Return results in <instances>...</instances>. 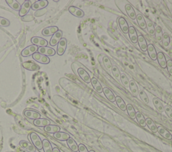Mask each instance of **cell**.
Here are the masks:
<instances>
[{
  "instance_id": "43",
  "label": "cell",
  "mask_w": 172,
  "mask_h": 152,
  "mask_svg": "<svg viewBox=\"0 0 172 152\" xmlns=\"http://www.w3.org/2000/svg\"><path fill=\"white\" fill-rule=\"evenodd\" d=\"M112 72L113 74V76H114L115 79H117V80L120 79V72L119 71L118 67L116 65L112 66Z\"/></svg>"
},
{
  "instance_id": "44",
  "label": "cell",
  "mask_w": 172,
  "mask_h": 152,
  "mask_svg": "<svg viewBox=\"0 0 172 152\" xmlns=\"http://www.w3.org/2000/svg\"><path fill=\"white\" fill-rule=\"evenodd\" d=\"M120 80H121L122 83L123 84V85L126 88L129 87V80L128 79L127 76H126L124 73L120 74Z\"/></svg>"
},
{
  "instance_id": "6",
  "label": "cell",
  "mask_w": 172,
  "mask_h": 152,
  "mask_svg": "<svg viewBox=\"0 0 172 152\" xmlns=\"http://www.w3.org/2000/svg\"><path fill=\"white\" fill-rule=\"evenodd\" d=\"M20 146L22 149L29 152H36V147L34 146V145L28 141L22 140L20 142Z\"/></svg>"
},
{
  "instance_id": "23",
  "label": "cell",
  "mask_w": 172,
  "mask_h": 152,
  "mask_svg": "<svg viewBox=\"0 0 172 152\" xmlns=\"http://www.w3.org/2000/svg\"><path fill=\"white\" fill-rule=\"evenodd\" d=\"M103 92L105 95V96L106 97V98L109 100L110 102H114L116 101V97L114 95V93H112V91L108 89V87H104L103 88Z\"/></svg>"
},
{
  "instance_id": "2",
  "label": "cell",
  "mask_w": 172,
  "mask_h": 152,
  "mask_svg": "<svg viewBox=\"0 0 172 152\" xmlns=\"http://www.w3.org/2000/svg\"><path fill=\"white\" fill-rule=\"evenodd\" d=\"M38 48V46L32 44L24 48L22 51L21 54H22V56H24V57H28V56H32L34 53L37 52Z\"/></svg>"
},
{
  "instance_id": "32",
  "label": "cell",
  "mask_w": 172,
  "mask_h": 152,
  "mask_svg": "<svg viewBox=\"0 0 172 152\" xmlns=\"http://www.w3.org/2000/svg\"><path fill=\"white\" fill-rule=\"evenodd\" d=\"M145 22H146V28L147 30V32H148V33L150 35H151V36L155 35V28H154L153 23L150 20H145Z\"/></svg>"
},
{
  "instance_id": "27",
  "label": "cell",
  "mask_w": 172,
  "mask_h": 152,
  "mask_svg": "<svg viewBox=\"0 0 172 152\" xmlns=\"http://www.w3.org/2000/svg\"><path fill=\"white\" fill-rule=\"evenodd\" d=\"M129 87L132 95L135 97L139 95V89L137 85H136V82L134 80L131 79V80H129Z\"/></svg>"
},
{
  "instance_id": "10",
  "label": "cell",
  "mask_w": 172,
  "mask_h": 152,
  "mask_svg": "<svg viewBox=\"0 0 172 152\" xmlns=\"http://www.w3.org/2000/svg\"><path fill=\"white\" fill-rule=\"evenodd\" d=\"M48 2L47 0H40V1L36 2L32 5L31 9L33 10H41L46 8L48 6Z\"/></svg>"
},
{
  "instance_id": "3",
  "label": "cell",
  "mask_w": 172,
  "mask_h": 152,
  "mask_svg": "<svg viewBox=\"0 0 172 152\" xmlns=\"http://www.w3.org/2000/svg\"><path fill=\"white\" fill-rule=\"evenodd\" d=\"M31 42L33 44V45L36 46L38 48L39 47H46L48 45V42L45 39L40 38V37H37L34 36L31 39Z\"/></svg>"
},
{
  "instance_id": "31",
  "label": "cell",
  "mask_w": 172,
  "mask_h": 152,
  "mask_svg": "<svg viewBox=\"0 0 172 152\" xmlns=\"http://www.w3.org/2000/svg\"><path fill=\"white\" fill-rule=\"evenodd\" d=\"M145 123H146V125L148 126V127L152 132L153 133L157 132V127L151 119L147 117V119H145Z\"/></svg>"
},
{
  "instance_id": "1",
  "label": "cell",
  "mask_w": 172,
  "mask_h": 152,
  "mask_svg": "<svg viewBox=\"0 0 172 152\" xmlns=\"http://www.w3.org/2000/svg\"><path fill=\"white\" fill-rule=\"evenodd\" d=\"M30 138L32 141V143L36 147V149L41 150L43 149V141L40 138L38 134L35 132H32L30 134Z\"/></svg>"
},
{
  "instance_id": "13",
  "label": "cell",
  "mask_w": 172,
  "mask_h": 152,
  "mask_svg": "<svg viewBox=\"0 0 172 152\" xmlns=\"http://www.w3.org/2000/svg\"><path fill=\"white\" fill-rule=\"evenodd\" d=\"M128 34L129 35L130 39H131V40L132 41V43H134V44L137 43L138 35H137V33H136V31L135 27L129 26Z\"/></svg>"
},
{
  "instance_id": "17",
  "label": "cell",
  "mask_w": 172,
  "mask_h": 152,
  "mask_svg": "<svg viewBox=\"0 0 172 152\" xmlns=\"http://www.w3.org/2000/svg\"><path fill=\"white\" fill-rule=\"evenodd\" d=\"M22 66L24 69L30 71H37L40 69L39 66L32 62H24L22 63Z\"/></svg>"
},
{
  "instance_id": "4",
  "label": "cell",
  "mask_w": 172,
  "mask_h": 152,
  "mask_svg": "<svg viewBox=\"0 0 172 152\" xmlns=\"http://www.w3.org/2000/svg\"><path fill=\"white\" fill-rule=\"evenodd\" d=\"M32 58L38 62L43 64V65H47V64L50 62V59H49L48 56L41 54L38 52L34 53V54L32 55Z\"/></svg>"
},
{
  "instance_id": "34",
  "label": "cell",
  "mask_w": 172,
  "mask_h": 152,
  "mask_svg": "<svg viewBox=\"0 0 172 152\" xmlns=\"http://www.w3.org/2000/svg\"><path fill=\"white\" fill-rule=\"evenodd\" d=\"M136 20H137V22L139 24V26H140V28H141L143 30H145L146 28V22L142 14H141V13L137 14Z\"/></svg>"
},
{
  "instance_id": "21",
  "label": "cell",
  "mask_w": 172,
  "mask_h": 152,
  "mask_svg": "<svg viewBox=\"0 0 172 152\" xmlns=\"http://www.w3.org/2000/svg\"><path fill=\"white\" fill-rule=\"evenodd\" d=\"M33 123L34 125L38 126V127H46L47 125H51V121L48 119H38L34 120Z\"/></svg>"
},
{
  "instance_id": "45",
  "label": "cell",
  "mask_w": 172,
  "mask_h": 152,
  "mask_svg": "<svg viewBox=\"0 0 172 152\" xmlns=\"http://www.w3.org/2000/svg\"><path fill=\"white\" fill-rule=\"evenodd\" d=\"M10 25V22L5 17H0V26L8 27Z\"/></svg>"
},
{
  "instance_id": "5",
  "label": "cell",
  "mask_w": 172,
  "mask_h": 152,
  "mask_svg": "<svg viewBox=\"0 0 172 152\" xmlns=\"http://www.w3.org/2000/svg\"><path fill=\"white\" fill-rule=\"evenodd\" d=\"M32 5V3L30 1H25L23 3V5L21 6V9L19 11V15L21 17H24L26 16V14L29 12L30 9H31V7Z\"/></svg>"
},
{
  "instance_id": "15",
  "label": "cell",
  "mask_w": 172,
  "mask_h": 152,
  "mask_svg": "<svg viewBox=\"0 0 172 152\" xmlns=\"http://www.w3.org/2000/svg\"><path fill=\"white\" fill-rule=\"evenodd\" d=\"M59 30V28L57 26H51L44 28L42 32V34L44 36H49L54 35Z\"/></svg>"
},
{
  "instance_id": "19",
  "label": "cell",
  "mask_w": 172,
  "mask_h": 152,
  "mask_svg": "<svg viewBox=\"0 0 172 152\" xmlns=\"http://www.w3.org/2000/svg\"><path fill=\"white\" fill-rule=\"evenodd\" d=\"M157 60L158 62H159V65L161 68L166 69V65H167V61L166 59V56L163 54V52H158L157 54Z\"/></svg>"
},
{
  "instance_id": "50",
  "label": "cell",
  "mask_w": 172,
  "mask_h": 152,
  "mask_svg": "<svg viewBox=\"0 0 172 152\" xmlns=\"http://www.w3.org/2000/svg\"><path fill=\"white\" fill-rule=\"evenodd\" d=\"M52 152H61L57 147H54L52 148Z\"/></svg>"
},
{
  "instance_id": "9",
  "label": "cell",
  "mask_w": 172,
  "mask_h": 152,
  "mask_svg": "<svg viewBox=\"0 0 172 152\" xmlns=\"http://www.w3.org/2000/svg\"><path fill=\"white\" fill-rule=\"evenodd\" d=\"M62 36L63 32L61 30H58L54 35H52L50 42H49V44H50L51 46H55L57 45L59 41H60L61 39L62 38Z\"/></svg>"
},
{
  "instance_id": "35",
  "label": "cell",
  "mask_w": 172,
  "mask_h": 152,
  "mask_svg": "<svg viewBox=\"0 0 172 152\" xmlns=\"http://www.w3.org/2000/svg\"><path fill=\"white\" fill-rule=\"evenodd\" d=\"M162 44L164 48L167 49L170 46V36L168 35V34L167 33H164L163 34V36H162Z\"/></svg>"
},
{
  "instance_id": "12",
  "label": "cell",
  "mask_w": 172,
  "mask_h": 152,
  "mask_svg": "<svg viewBox=\"0 0 172 152\" xmlns=\"http://www.w3.org/2000/svg\"><path fill=\"white\" fill-rule=\"evenodd\" d=\"M69 12L71 13L72 15L78 17H83L84 15H85V13H84L83 10L75 6L69 7Z\"/></svg>"
},
{
  "instance_id": "39",
  "label": "cell",
  "mask_w": 172,
  "mask_h": 152,
  "mask_svg": "<svg viewBox=\"0 0 172 152\" xmlns=\"http://www.w3.org/2000/svg\"><path fill=\"white\" fill-rule=\"evenodd\" d=\"M43 149L44 152H52V147L50 141L46 139L43 141Z\"/></svg>"
},
{
  "instance_id": "30",
  "label": "cell",
  "mask_w": 172,
  "mask_h": 152,
  "mask_svg": "<svg viewBox=\"0 0 172 152\" xmlns=\"http://www.w3.org/2000/svg\"><path fill=\"white\" fill-rule=\"evenodd\" d=\"M153 102L158 111L161 113H163L164 111V107L159 98H158L157 97H154L153 98Z\"/></svg>"
},
{
  "instance_id": "33",
  "label": "cell",
  "mask_w": 172,
  "mask_h": 152,
  "mask_svg": "<svg viewBox=\"0 0 172 152\" xmlns=\"http://www.w3.org/2000/svg\"><path fill=\"white\" fill-rule=\"evenodd\" d=\"M67 145H68L69 147L73 151H74V152H78V144H77V143L75 142V141L74 139L70 137V138L67 141Z\"/></svg>"
},
{
  "instance_id": "36",
  "label": "cell",
  "mask_w": 172,
  "mask_h": 152,
  "mask_svg": "<svg viewBox=\"0 0 172 152\" xmlns=\"http://www.w3.org/2000/svg\"><path fill=\"white\" fill-rule=\"evenodd\" d=\"M116 102H117V104L118 106V107L120 108L122 111H124L126 110V105L125 104L124 100L122 99L120 97H116Z\"/></svg>"
},
{
  "instance_id": "18",
  "label": "cell",
  "mask_w": 172,
  "mask_h": 152,
  "mask_svg": "<svg viewBox=\"0 0 172 152\" xmlns=\"http://www.w3.org/2000/svg\"><path fill=\"white\" fill-rule=\"evenodd\" d=\"M157 132H159L160 135L162 137H163L164 138H166L167 139H169V140L172 139L171 134L169 132H168V131L166 128H164L163 127L161 126V125L158 126L157 127Z\"/></svg>"
},
{
  "instance_id": "24",
  "label": "cell",
  "mask_w": 172,
  "mask_h": 152,
  "mask_svg": "<svg viewBox=\"0 0 172 152\" xmlns=\"http://www.w3.org/2000/svg\"><path fill=\"white\" fill-rule=\"evenodd\" d=\"M137 42L139 43L141 50L143 52H146L147 50V44L144 36H142V35H139Z\"/></svg>"
},
{
  "instance_id": "14",
  "label": "cell",
  "mask_w": 172,
  "mask_h": 152,
  "mask_svg": "<svg viewBox=\"0 0 172 152\" xmlns=\"http://www.w3.org/2000/svg\"><path fill=\"white\" fill-rule=\"evenodd\" d=\"M78 75H79V76L81 77L83 81H85L86 83H91V78L89 75V74L87 73L85 70L82 68H79L78 70Z\"/></svg>"
},
{
  "instance_id": "37",
  "label": "cell",
  "mask_w": 172,
  "mask_h": 152,
  "mask_svg": "<svg viewBox=\"0 0 172 152\" xmlns=\"http://www.w3.org/2000/svg\"><path fill=\"white\" fill-rule=\"evenodd\" d=\"M136 119L137 120V121L139 123L140 125H141L142 127L146 126L145 119L144 117V116L142 115L141 113H140L139 111L136 112Z\"/></svg>"
},
{
  "instance_id": "16",
  "label": "cell",
  "mask_w": 172,
  "mask_h": 152,
  "mask_svg": "<svg viewBox=\"0 0 172 152\" xmlns=\"http://www.w3.org/2000/svg\"><path fill=\"white\" fill-rule=\"evenodd\" d=\"M118 24L121 30L122 31V32L124 34H128L129 26L127 22H126V20L124 18V17H120V18L118 19Z\"/></svg>"
},
{
  "instance_id": "29",
  "label": "cell",
  "mask_w": 172,
  "mask_h": 152,
  "mask_svg": "<svg viewBox=\"0 0 172 152\" xmlns=\"http://www.w3.org/2000/svg\"><path fill=\"white\" fill-rule=\"evenodd\" d=\"M8 5L15 11H20L21 9V5L16 0H6Z\"/></svg>"
},
{
  "instance_id": "48",
  "label": "cell",
  "mask_w": 172,
  "mask_h": 152,
  "mask_svg": "<svg viewBox=\"0 0 172 152\" xmlns=\"http://www.w3.org/2000/svg\"><path fill=\"white\" fill-rule=\"evenodd\" d=\"M78 151L79 152H89L87 149V147L82 143L79 144L78 146Z\"/></svg>"
},
{
  "instance_id": "46",
  "label": "cell",
  "mask_w": 172,
  "mask_h": 152,
  "mask_svg": "<svg viewBox=\"0 0 172 152\" xmlns=\"http://www.w3.org/2000/svg\"><path fill=\"white\" fill-rule=\"evenodd\" d=\"M164 111L166 112V113L168 116V117H170L171 119H172V109L170 107V106L168 105L165 106Z\"/></svg>"
},
{
  "instance_id": "25",
  "label": "cell",
  "mask_w": 172,
  "mask_h": 152,
  "mask_svg": "<svg viewBox=\"0 0 172 152\" xmlns=\"http://www.w3.org/2000/svg\"><path fill=\"white\" fill-rule=\"evenodd\" d=\"M53 136L55 139L59 141H67L70 138V135L68 133L60 132L54 133Z\"/></svg>"
},
{
  "instance_id": "41",
  "label": "cell",
  "mask_w": 172,
  "mask_h": 152,
  "mask_svg": "<svg viewBox=\"0 0 172 152\" xmlns=\"http://www.w3.org/2000/svg\"><path fill=\"white\" fill-rule=\"evenodd\" d=\"M103 62L104 66L106 67V69L109 71L112 72V62L110 61V60L109 59V58L107 56H104L103 57Z\"/></svg>"
},
{
  "instance_id": "26",
  "label": "cell",
  "mask_w": 172,
  "mask_h": 152,
  "mask_svg": "<svg viewBox=\"0 0 172 152\" xmlns=\"http://www.w3.org/2000/svg\"><path fill=\"white\" fill-rule=\"evenodd\" d=\"M44 130L48 133H55L59 132L61 130L60 127L55 125H49L44 127Z\"/></svg>"
},
{
  "instance_id": "49",
  "label": "cell",
  "mask_w": 172,
  "mask_h": 152,
  "mask_svg": "<svg viewBox=\"0 0 172 152\" xmlns=\"http://www.w3.org/2000/svg\"><path fill=\"white\" fill-rule=\"evenodd\" d=\"M170 49H169V52L171 54H172V42H171H171H170Z\"/></svg>"
},
{
  "instance_id": "47",
  "label": "cell",
  "mask_w": 172,
  "mask_h": 152,
  "mask_svg": "<svg viewBox=\"0 0 172 152\" xmlns=\"http://www.w3.org/2000/svg\"><path fill=\"white\" fill-rule=\"evenodd\" d=\"M166 68L167 69V71L170 73V75L172 76V60L169 59L167 61Z\"/></svg>"
},
{
  "instance_id": "8",
  "label": "cell",
  "mask_w": 172,
  "mask_h": 152,
  "mask_svg": "<svg viewBox=\"0 0 172 152\" xmlns=\"http://www.w3.org/2000/svg\"><path fill=\"white\" fill-rule=\"evenodd\" d=\"M57 45H58L57 50V54L59 56H62L65 52V50L67 48V41L65 38H62Z\"/></svg>"
},
{
  "instance_id": "40",
  "label": "cell",
  "mask_w": 172,
  "mask_h": 152,
  "mask_svg": "<svg viewBox=\"0 0 172 152\" xmlns=\"http://www.w3.org/2000/svg\"><path fill=\"white\" fill-rule=\"evenodd\" d=\"M155 35L157 41L161 42V40H162L163 32L160 26H157L156 28H155Z\"/></svg>"
},
{
  "instance_id": "22",
  "label": "cell",
  "mask_w": 172,
  "mask_h": 152,
  "mask_svg": "<svg viewBox=\"0 0 172 152\" xmlns=\"http://www.w3.org/2000/svg\"><path fill=\"white\" fill-rule=\"evenodd\" d=\"M91 83H92V86L94 87V89L96 90L97 93H101L103 92V88L101 87V84L100 83L99 81L97 80V79L96 78H92V79H91Z\"/></svg>"
},
{
  "instance_id": "11",
  "label": "cell",
  "mask_w": 172,
  "mask_h": 152,
  "mask_svg": "<svg viewBox=\"0 0 172 152\" xmlns=\"http://www.w3.org/2000/svg\"><path fill=\"white\" fill-rule=\"evenodd\" d=\"M24 115H25L27 118H29L30 119H38L40 118V114L38 111L34 110H30L27 109L24 112Z\"/></svg>"
},
{
  "instance_id": "42",
  "label": "cell",
  "mask_w": 172,
  "mask_h": 152,
  "mask_svg": "<svg viewBox=\"0 0 172 152\" xmlns=\"http://www.w3.org/2000/svg\"><path fill=\"white\" fill-rule=\"evenodd\" d=\"M139 95L140 98H141V99L145 102L146 104H149V97L147 96V95L146 94V93L143 90H139Z\"/></svg>"
},
{
  "instance_id": "20",
  "label": "cell",
  "mask_w": 172,
  "mask_h": 152,
  "mask_svg": "<svg viewBox=\"0 0 172 152\" xmlns=\"http://www.w3.org/2000/svg\"><path fill=\"white\" fill-rule=\"evenodd\" d=\"M147 51L148 52V54L149 55V57L153 61H156L157 60V52L155 48V46L151 44L147 45Z\"/></svg>"
},
{
  "instance_id": "28",
  "label": "cell",
  "mask_w": 172,
  "mask_h": 152,
  "mask_svg": "<svg viewBox=\"0 0 172 152\" xmlns=\"http://www.w3.org/2000/svg\"><path fill=\"white\" fill-rule=\"evenodd\" d=\"M126 12L127 13L128 16L130 17V18L132 20H136V14L135 13V9H133L132 7L130 4H126L125 6Z\"/></svg>"
},
{
  "instance_id": "51",
  "label": "cell",
  "mask_w": 172,
  "mask_h": 152,
  "mask_svg": "<svg viewBox=\"0 0 172 152\" xmlns=\"http://www.w3.org/2000/svg\"><path fill=\"white\" fill-rule=\"evenodd\" d=\"M89 152H95L94 150H90Z\"/></svg>"
},
{
  "instance_id": "38",
  "label": "cell",
  "mask_w": 172,
  "mask_h": 152,
  "mask_svg": "<svg viewBox=\"0 0 172 152\" xmlns=\"http://www.w3.org/2000/svg\"><path fill=\"white\" fill-rule=\"evenodd\" d=\"M126 110H127L130 117L132 119H136V111L131 104H128L126 105Z\"/></svg>"
},
{
  "instance_id": "7",
  "label": "cell",
  "mask_w": 172,
  "mask_h": 152,
  "mask_svg": "<svg viewBox=\"0 0 172 152\" xmlns=\"http://www.w3.org/2000/svg\"><path fill=\"white\" fill-rule=\"evenodd\" d=\"M38 53L40 54L47 56H54L56 54V51L54 50L53 48H50V47H39L38 48Z\"/></svg>"
}]
</instances>
